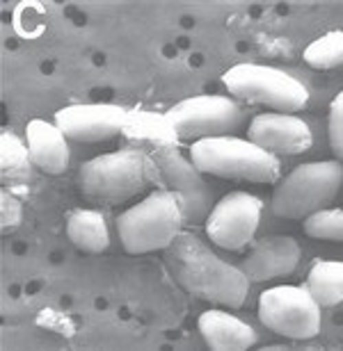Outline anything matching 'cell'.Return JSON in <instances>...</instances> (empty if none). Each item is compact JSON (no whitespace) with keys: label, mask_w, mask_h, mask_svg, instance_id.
Instances as JSON below:
<instances>
[{"label":"cell","mask_w":343,"mask_h":351,"mask_svg":"<svg viewBox=\"0 0 343 351\" xmlns=\"http://www.w3.org/2000/svg\"><path fill=\"white\" fill-rule=\"evenodd\" d=\"M165 265L174 280L199 299L227 308H241L247 299L250 278L241 267L222 261L195 233H181L165 249Z\"/></svg>","instance_id":"1"},{"label":"cell","mask_w":343,"mask_h":351,"mask_svg":"<svg viewBox=\"0 0 343 351\" xmlns=\"http://www.w3.org/2000/svg\"><path fill=\"white\" fill-rule=\"evenodd\" d=\"M78 180L87 201L96 206H119L142 194L146 187L158 185L160 176L149 153L126 146L82 162Z\"/></svg>","instance_id":"2"},{"label":"cell","mask_w":343,"mask_h":351,"mask_svg":"<svg viewBox=\"0 0 343 351\" xmlns=\"http://www.w3.org/2000/svg\"><path fill=\"white\" fill-rule=\"evenodd\" d=\"M186 226V199L170 189H158L117 217L119 240L129 254L167 249Z\"/></svg>","instance_id":"3"},{"label":"cell","mask_w":343,"mask_h":351,"mask_svg":"<svg viewBox=\"0 0 343 351\" xmlns=\"http://www.w3.org/2000/svg\"><path fill=\"white\" fill-rule=\"evenodd\" d=\"M190 160L201 173L225 180L268 185L279 178V160L272 153L234 135L197 139L190 146Z\"/></svg>","instance_id":"4"},{"label":"cell","mask_w":343,"mask_h":351,"mask_svg":"<svg viewBox=\"0 0 343 351\" xmlns=\"http://www.w3.org/2000/svg\"><path fill=\"white\" fill-rule=\"evenodd\" d=\"M343 185V165L339 160H320L296 167L277 182L270 210L282 219H307L337 199Z\"/></svg>","instance_id":"5"},{"label":"cell","mask_w":343,"mask_h":351,"mask_svg":"<svg viewBox=\"0 0 343 351\" xmlns=\"http://www.w3.org/2000/svg\"><path fill=\"white\" fill-rule=\"evenodd\" d=\"M222 82L236 101L261 105L270 112L296 114L309 103V89L296 75L275 66L243 62V64L231 66L222 75Z\"/></svg>","instance_id":"6"},{"label":"cell","mask_w":343,"mask_h":351,"mask_svg":"<svg viewBox=\"0 0 343 351\" xmlns=\"http://www.w3.org/2000/svg\"><path fill=\"white\" fill-rule=\"evenodd\" d=\"M165 117L179 142H197L206 137H225L243 128L245 110L236 98L201 94L177 103Z\"/></svg>","instance_id":"7"},{"label":"cell","mask_w":343,"mask_h":351,"mask_svg":"<svg viewBox=\"0 0 343 351\" xmlns=\"http://www.w3.org/2000/svg\"><path fill=\"white\" fill-rule=\"evenodd\" d=\"M258 319L289 340H311L320 333V306L307 285H277L261 292Z\"/></svg>","instance_id":"8"},{"label":"cell","mask_w":343,"mask_h":351,"mask_svg":"<svg viewBox=\"0 0 343 351\" xmlns=\"http://www.w3.org/2000/svg\"><path fill=\"white\" fill-rule=\"evenodd\" d=\"M158 167V185L163 189L177 192L186 199V226H199L206 223V217L213 210V192L201 178V171L192 160L184 158V153L177 149V142L153 144L146 149Z\"/></svg>","instance_id":"9"},{"label":"cell","mask_w":343,"mask_h":351,"mask_svg":"<svg viewBox=\"0 0 343 351\" xmlns=\"http://www.w3.org/2000/svg\"><path fill=\"white\" fill-rule=\"evenodd\" d=\"M263 201L250 192H229L206 217V235L215 247L241 251L254 240L261 223Z\"/></svg>","instance_id":"10"},{"label":"cell","mask_w":343,"mask_h":351,"mask_svg":"<svg viewBox=\"0 0 343 351\" xmlns=\"http://www.w3.org/2000/svg\"><path fill=\"white\" fill-rule=\"evenodd\" d=\"M129 110L113 103H78L55 112V123L69 139L110 142L122 135Z\"/></svg>","instance_id":"11"},{"label":"cell","mask_w":343,"mask_h":351,"mask_svg":"<svg viewBox=\"0 0 343 351\" xmlns=\"http://www.w3.org/2000/svg\"><path fill=\"white\" fill-rule=\"evenodd\" d=\"M247 139L272 156H298L311 149L313 135L305 119L284 112H265L252 119Z\"/></svg>","instance_id":"12"},{"label":"cell","mask_w":343,"mask_h":351,"mask_svg":"<svg viewBox=\"0 0 343 351\" xmlns=\"http://www.w3.org/2000/svg\"><path fill=\"white\" fill-rule=\"evenodd\" d=\"M300 263V244L289 235H268L252 244L250 254L238 263L250 283H263L289 276Z\"/></svg>","instance_id":"13"},{"label":"cell","mask_w":343,"mask_h":351,"mask_svg":"<svg viewBox=\"0 0 343 351\" xmlns=\"http://www.w3.org/2000/svg\"><path fill=\"white\" fill-rule=\"evenodd\" d=\"M67 135L58 128V123L32 119L25 125V144L30 151L34 167H39L46 173H65L69 167V144Z\"/></svg>","instance_id":"14"},{"label":"cell","mask_w":343,"mask_h":351,"mask_svg":"<svg viewBox=\"0 0 343 351\" xmlns=\"http://www.w3.org/2000/svg\"><path fill=\"white\" fill-rule=\"evenodd\" d=\"M199 333L213 351H245L256 342V331L247 322L225 311H206L199 315Z\"/></svg>","instance_id":"15"},{"label":"cell","mask_w":343,"mask_h":351,"mask_svg":"<svg viewBox=\"0 0 343 351\" xmlns=\"http://www.w3.org/2000/svg\"><path fill=\"white\" fill-rule=\"evenodd\" d=\"M122 135L131 149H140V151H146L153 144L179 142L165 114L160 117L153 114V112H142V110H131L126 114Z\"/></svg>","instance_id":"16"},{"label":"cell","mask_w":343,"mask_h":351,"mask_svg":"<svg viewBox=\"0 0 343 351\" xmlns=\"http://www.w3.org/2000/svg\"><path fill=\"white\" fill-rule=\"evenodd\" d=\"M67 235L85 254H103L110 247L108 223L99 210H71L67 217Z\"/></svg>","instance_id":"17"},{"label":"cell","mask_w":343,"mask_h":351,"mask_svg":"<svg viewBox=\"0 0 343 351\" xmlns=\"http://www.w3.org/2000/svg\"><path fill=\"white\" fill-rule=\"evenodd\" d=\"M307 290L311 292L320 308L343 304V263L318 261L307 276Z\"/></svg>","instance_id":"18"},{"label":"cell","mask_w":343,"mask_h":351,"mask_svg":"<svg viewBox=\"0 0 343 351\" xmlns=\"http://www.w3.org/2000/svg\"><path fill=\"white\" fill-rule=\"evenodd\" d=\"M32 158L27 144L12 132H3L0 137V178L3 182H27L32 173Z\"/></svg>","instance_id":"19"},{"label":"cell","mask_w":343,"mask_h":351,"mask_svg":"<svg viewBox=\"0 0 343 351\" xmlns=\"http://www.w3.org/2000/svg\"><path fill=\"white\" fill-rule=\"evenodd\" d=\"M305 62L318 71L343 66V30L323 34L305 48Z\"/></svg>","instance_id":"20"},{"label":"cell","mask_w":343,"mask_h":351,"mask_svg":"<svg viewBox=\"0 0 343 351\" xmlns=\"http://www.w3.org/2000/svg\"><path fill=\"white\" fill-rule=\"evenodd\" d=\"M305 233L316 240L343 242V208H323L305 219Z\"/></svg>","instance_id":"21"},{"label":"cell","mask_w":343,"mask_h":351,"mask_svg":"<svg viewBox=\"0 0 343 351\" xmlns=\"http://www.w3.org/2000/svg\"><path fill=\"white\" fill-rule=\"evenodd\" d=\"M327 135H330V146L334 158L343 165V91L334 96L330 103V123H327Z\"/></svg>","instance_id":"22"},{"label":"cell","mask_w":343,"mask_h":351,"mask_svg":"<svg viewBox=\"0 0 343 351\" xmlns=\"http://www.w3.org/2000/svg\"><path fill=\"white\" fill-rule=\"evenodd\" d=\"M21 215H23L21 201L10 189H3V192H0V228H3V233H10L12 228L19 226Z\"/></svg>","instance_id":"23"}]
</instances>
